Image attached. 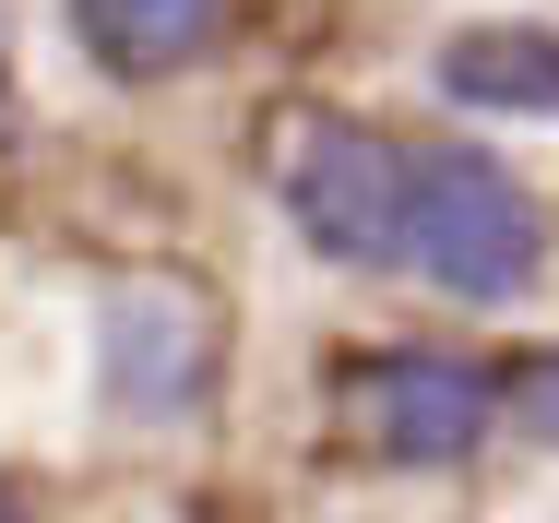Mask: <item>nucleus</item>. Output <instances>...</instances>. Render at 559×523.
Segmentation results:
<instances>
[{
  "mask_svg": "<svg viewBox=\"0 0 559 523\" xmlns=\"http://www.w3.org/2000/svg\"><path fill=\"white\" fill-rule=\"evenodd\" d=\"M536 262H548V226L524 203V179L464 155V143H429L417 155V214H405V274H429L464 310H500V298L536 286Z\"/></svg>",
  "mask_w": 559,
  "mask_h": 523,
  "instance_id": "1",
  "label": "nucleus"
},
{
  "mask_svg": "<svg viewBox=\"0 0 559 523\" xmlns=\"http://www.w3.org/2000/svg\"><path fill=\"white\" fill-rule=\"evenodd\" d=\"M286 226L322 250V262H357V274H405V214H417V155L381 143L369 119H298L286 167Z\"/></svg>",
  "mask_w": 559,
  "mask_h": 523,
  "instance_id": "2",
  "label": "nucleus"
},
{
  "mask_svg": "<svg viewBox=\"0 0 559 523\" xmlns=\"http://www.w3.org/2000/svg\"><path fill=\"white\" fill-rule=\"evenodd\" d=\"M500 405V381L476 357H441V345H369L334 381V428L369 452V464H464Z\"/></svg>",
  "mask_w": 559,
  "mask_h": 523,
  "instance_id": "3",
  "label": "nucleus"
},
{
  "mask_svg": "<svg viewBox=\"0 0 559 523\" xmlns=\"http://www.w3.org/2000/svg\"><path fill=\"white\" fill-rule=\"evenodd\" d=\"M96 381H108L119 417H191L203 405V310L179 286H119L96 310Z\"/></svg>",
  "mask_w": 559,
  "mask_h": 523,
  "instance_id": "4",
  "label": "nucleus"
},
{
  "mask_svg": "<svg viewBox=\"0 0 559 523\" xmlns=\"http://www.w3.org/2000/svg\"><path fill=\"white\" fill-rule=\"evenodd\" d=\"M60 12H72L84 60L119 72V84H167L226 36V0H60Z\"/></svg>",
  "mask_w": 559,
  "mask_h": 523,
  "instance_id": "5",
  "label": "nucleus"
},
{
  "mask_svg": "<svg viewBox=\"0 0 559 523\" xmlns=\"http://www.w3.org/2000/svg\"><path fill=\"white\" fill-rule=\"evenodd\" d=\"M441 96L476 119H559V36L548 24H464L441 48Z\"/></svg>",
  "mask_w": 559,
  "mask_h": 523,
  "instance_id": "6",
  "label": "nucleus"
},
{
  "mask_svg": "<svg viewBox=\"0 0 559 523\" xmlns=\"http://www.w3.org/2000/svg\"><path fill=\"white\" fill-rule=\"evenodd\" d=\"M500 405H512V428H524L536 452H559V345H548V357H524V369L500 381Z\"/></svg>",
  "mask_w": 559,
  "mask_h": 523,
  "instance_id": "7",
  "label": "nucleus"
},
{
  "mask_svg": "<svg viewBox=\"0 0 559 523\" xmlns=\"http://www.w3.org/2000/svg\"><path fill=\"white\" fill-rule=\"evenodd\" d=\"M0 523H36V512H24V500H0Z\"/></svg>",
  "mask_w": 559,
  "mask_h": 523,
  "instance_id": "8",
  "label": "nucleus"
},
{
  "mask_svg": "<svg viewBox=\"0 0 559 523\" xmlns=\"http://www.w3.org/2000/svg\"><path fill=\"white\" fill-rule=\"evenodd\" d=\"M0 72H12V24H0Z\"/></svg>",
  "mask_w": 559,
  "mask_h": 523,
  "instance_id": "9",
  "label": "nucleus"
}]
</instances>
